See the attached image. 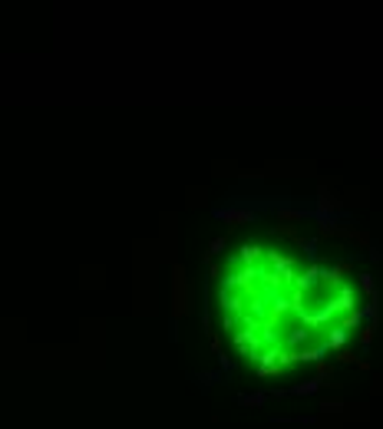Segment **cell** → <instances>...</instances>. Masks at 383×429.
Here are the masks:
<instances>
[{
    "instance_id": "14",
    "label": "cell",
    "mask_w": 383,
    "mask_h": 429,
    "mask_svg": "<svg viewBox=\"0 0 383 429\" xmlns=\"http://www.w3.org/2000/svg\"><path fill=\"white\" fill-rule=\"evenodd\" d=\"M324 410H327V413H340L344 406H340V403H324Z\"/></svg>"
},
{
    "instance_id": "6",
    "label": "cell",
    "mask_w": 383,
    "mask_h": 429,
    "mask_svg": "<svg viewBox=\"0 0 383 429\" xmlns=\"http://www.w3.org/2000/svg\"><path fill=\"white\" fill-rule=\"evenodd\" d=\"M225 218H228V221H238V224H248V221H251V215H248V212H228Z\"/></svg>"
},
{
    "instance_id": "13",
    "label": "cell",
    "mask_w": 383,
    "mask_h": 429,
    "mask_svg": "<svg viewBox=\"0 0 383 429\" xmlns=\"http://www.w3.org/2000/svg\"><path fill=\"white\" fill-rule=\"evenodd\" d=\"M340 360H344V363H357V357H353L350 350H340Z\"/></svg>"
},
{
    "instance_id": "1",
    "label": "cell",
    "mask_w": 383,
    "mask_h": 429,
    "mask_svg": "<svg viewBox=\"0 0 383 429\" xmlns=\"http://www.w3.org/2000/svg\"><path fill=\"white\" fill-rule=\"evenodd\" d=\"M189 311V291H185V274L182 268H175V317Z\"/></svg>"
},
{
    "instance_id": "2",
    "label": "cell",
    "mask_w": 383,
    "mask_h": 429,
    "mask_svg": "<svg viewBox=\"0 0 383 429\" xmlns=\"http://www.w3.org/2000/svg\"><path fill=\"white\" fill-rule=\"evenodd\" d=\"M360 323H364V314H360V307H357V311H347V314H337V327L344 330V334H347L350 327H360Z\"/></svg>"
},
{
    "instance_id": "3",
    "label": "cell",
    "mask_w": 383,
    "mask_h": 429,
    "mask_svg": "<svg viewBox=\"0 0 383 429\" xmlns=\"http://www.w3.org/2000/svg\"><path fill=\"white\" fill-rule=\"evenodd\" d=\"M344 343H347V334L340 327H334L330 334H327V340H324V347H330V350H344Z\"/></svg>"
},
{
    "instance_id": "8",
    "label": "cell",
    "mask_w": 383,
    "mask_h": 429,
    "mask_svg": "<svg viewBox=\"0 0 383 429\" xmlns=\"http://www.w3.org/2000/svg\"><path fill=\"white\" fill-rule=\"evenodd\" d=\"M317 386H320V383H317V380H308V383H301V386H294V393H301V396H304V393H314V390H317Z\"/></svg>"
},
{
    "instance_id": "4",
    "label": "cell",
    "mask_w": 383,
    "mask_h": 429,
    "mask_svg": "<svg viewBox=\"0 0 383 429\" xmlns=\"http://www.w3.org/2000/svg\"><path fill=\"white\" fill-rule=\"evenodd\" d=\"M360 287H364V294H367L370 300H377V284H373L370 274H360Z\"/></svg>"
},
{
    "instance_id": "12",
    "label": "cell",
    "mask_w": 383,
    "mask_h": 429,
    "mask_svg": "<svg viewBox=\"0 0 383 429\" xmlns=\"http://www.w3.org/2000/svg\"><path fill=\"white\" fill-rule=\"evenodd\" d=\"M337 235V224H320V238H330Z\"/></svg>"
},
{
    "instance_id": "11",
    "label": "cell",
    "mask_w": 383,
    "mask_h": 429,
    "mask_svg": "<svg viewBox=\"0 0 383 429\" xmlns=\"http://www.w3.org/2000/svg\"><path fill=\"white\" fill-rule=\"evenodd\" d=\"M373 340V327H360V343H370Z\"/></svg>"
},
{
    "instance_id": "7",
    "label": "cell",
    "mask_w": 383,
    "mask_h": 429,
    "mask_svg": "<svg viewBox=\"0 0 383 429\" xmlns=\"http://www.w3.org/2000/svg\"><path fill=\"white\" fill-rule=\"evenodd\" d=\"M277 221H304L301 212H277Z\"/></svg>"
},
{
    "instance_id": "9",
    "label": "cell",
    "mask_w": 383,
    "mask_h": 429,
    "mask_svg": "<svg viewBox=\"0 0 383 429\" xmlns=\"http://www.w3.org/2000/svg\"><path fill=\"white\" fill-rule=\"evenodd\" d=\"M350 238L360 244V248H370V235H364V231H350Z\"/></svg>"
},
{
    "instance_id": "5",
    "label": "cell",
    "mask_w": 383,
    "mask_h": 429,
    "mask_svg": "<svg viewBox=\"0 0 383 429\" xmlns=\"http://www.w3.org/2000/svg\"><path fill=\"white\" fill-rule=\"evenodd\" d=\"M314 367H317V383H320V380H324V376H330V373H334V367H330V363H327V360H317Z\"/></svg>"
},
{
    "instance_id": "10",
    "label": "cell",
    "mask_w": 383,
    "mask_h": 429,
    "mask_svg": "<svg viewBox=\"0 0 383 429\" xmlns=\"http://www.w3.org/2000/svg\"><path fill=\"white\" fill-rule=\"evenodd\" d=\"M334 205H337V201H334V195L320 192V208H324V212H327V208H334Z\"/></svg>"
}]
</instances>
